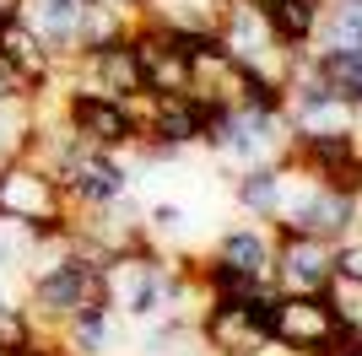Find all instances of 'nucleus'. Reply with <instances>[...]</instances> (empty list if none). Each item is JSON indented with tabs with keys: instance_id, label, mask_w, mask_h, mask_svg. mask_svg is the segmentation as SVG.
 Returning <instances> with one entry per match:
<instances>
[{
	"instance_id": "obj_1",
	"label": "nucleus",
	"mask_w": 362,
	"mask_h": 356,
	"mask_svg": "<svg viewBox=\"0 0 362 356\" xmlns=\"http://www.w3.org/2000/svg\"><path fill=\"white\" fill-rule=\"evenodd\" d=\"M87 302H108L103 297V265L71 259V254L60 249L54 259L28 270V302H22V308H28L49 335H54L76 308H87Z\"/></svg>"
},
{
	"instance_id": "obj_2",
	"label": "nucleus",
	"mask_w": 362,
	"mask_h": 356,
	"mask_svg": "<svg viewBox=\"0 0 362 356\" xmlns=\"http://www.w3.org/2000/svg\"><path fill=\"white\" fill-rule=\"evenodd\" d=\"M60 124L76 141L119 151V157L141 146V130L124 108V97H108V92H92V87H60Z\"/></svg>"
},
{
	"instance_id": "obj_3",
	"label": "nucleus",
	"mask_w": 362,
	"mask_h": 356,
	"mask_svg": "<svg viewBox=\"0 0 362 356\" xmlns=\"http://www.w3.org/2000/svg\"><path fill=\"white\" fill-rule=\"evenodd\" d=\"M276 232V265H271V286L287 297H325L335 286V243L308 232H287V227H271Z\"/></svg>"
},
{
	"instance_id": "obj_4",
	"label": "nucleus",
	"mask_w": 362,
	"mask_h": 356,
	"mask_svg": "<svg viewBox=\"0 0 362 356\" xmlns=\"http://www.w3.org/2000/svg\"><path fill=\"white\" fill-rule=\"evenodd\" d=\"M216 44H222L227 59L243 65V71H265V76H281V81H287V71H292V54L276 44V32L265 28V16L255 11V0H227L222 22H216Z\"/></svg>"
},
{
	"instance_id": "obj_5",
	"label": "nucleus",
	"mask_w": 362,
	"mask_h": 356,
	"mask_svg": "<svg viewBox=\"0 0 362 356\" xmlns=\"http://www.w3.org/2000/svg\"><path fill=\"white\" fill-rule=\"evenodd\" d=\"M341 340V319H335L330 297H287L281 292V313H276L271 345L281 356H330Z\"/></svg>"
},
{
	"instance_id": "obj_6",
	"label": "nucleus",
	"mask_w": 362,
	"mask_h": 356,
	"mask_svg": "<svg viewBox=\"0 0 362 356\" xmlns=\"http://www.w3.org/2000/svg\"><path fill=\"white\" fill-rule=\"evenodd\" d=\"M195 345L206 356H271L276 345L249 324L238 302H200L195 308Z\"/></svg>"
},
{
	"instance_id": "obj_7",
	"label": "nucleus",
	"mask_w": 362,
	"mask_h": 356,
	"mask_svg": "<svg viewBox=\"0 0 362 356\" xmlns=\"http://www.w3.org/2000/svg\"><path fill=\"white\" fill-rule=\"evenodd\" d=\"M130 49H136V65H141V87L151 97H173V92H189V54L179 49V38L136 22L130 28Z\"/></svg>"
},
{
	"instance_id": "obj_8",
	"label": "nucleus",
	"mask_w": 362,
	"mask_h": 356,
	"mask_svg": "<svg viewBox=\"0 0 362 356\" xmlns=\"http://www.w3.org/2000/svg\"><path fill=\"white\" fill-rule=\"evenodd\" d=\"M362 157V130H335V135H287V151L281 162L298 167V173H314L325 184H341V178L357 167Z\"/></svg>"
},
{
	"instance_id": "obj_9",
	"label": "nucleus",
	"mask_w": 362,
	"mask_h": 356,
	"mask_svg": "<svg viewBox=\"0 0 362 356\" xmlns=\"http://www.w3.org/2000/svg\"><path fill=\"white\" fill-rule=\"evenodd\" d=\"M211 259H222L227 270H238L249 281H271V265H276V232L271 222H233L211 237Z\"/></svg>"
},
{
	"instance_id": "obj_10",
	"label": "nucleus",
	"mask_w": 362,
	"mask_h": 356,
	"mask_svg": "<svg viewBox=\"0 0 362 356\" xmlns=\"http://www.w3.org/2000/svg\"><path fill=\"white\" fill-rule=\"evenodd\" d=\"M0 65H6L33 97H44V92L54 87V76H60L54 49H49L28 22H6V28H0Z\"/></svg>"
},
{
	"instance_id": "obj_11",
	"label": "nucleus",
	"mask_w": 362,
	"mask_h": 356,
	"mask_svg": "<svg viewBox=\"0 0 362 356\" xmlns=\"http://www.w3.org/2000/svg\"><path fill=\"white\" fill-rule=\"evenodd\" d=\"M255 11L265 16V28L276 32V44L287 54H308L319 38V22L330 11V0H255Z\"/></svg>"
},
{
	"instance_id": "obj_12",
	"label": "nucleus",
	"mask_w": 362,
	"mask_h": 356,
	"mask_svg": "<svg viewBox=\"0 0 362 356\" xmlns=\"http://www.w3.org/2000/svg\"><path fill=\"white\" fill-rule=\"evenodd\" d=\"M54 340H60L65 356H108L114 351V308H108V302L76 308L71 319L54 329Z\"/></svg>"
},
{
	"instance_id": "obj_13",
	"label": "nucleus",
	"mask_w": 362,
	"mask_h": 356,
	"mask_svg": "<svg viewBox=\"0 0 362 356\" xmlns=\"http://www.w3.org/2000/svg\"><path fill=\"white\" fill-rule=\"evenodd\" d=\"M233 206L249 222H276V210H281V162L233 173Z\"/></svg>"
},
{
	"instance_id": "obj_14",
	"label": "nucleus",
	"mask_w": 362,
	"mask_h": 356,
	"mask_svg": "<svg viewBox=\"0 0 362 356\" xmlns=\"http://www.w3.org/2000/svg\"><path fill=\"white\" fill-rule=\"evenodd\" d=\"M308 59H314V71L325 76V87L341 97V103L357 108L362 119V54H335V49H308Z\"/></svg>"
},
{
	"instance_id": "obj_15",
	"label": "nucleus",
	"mask_w": 362,
	"mask_h": 356,
	"mask_svg": "<svg viewBox=\"0 0 362 356\" xmlns=\"http://www.w3.org/2000/svg\"><path fill=\"white\" fill-rule=\"evenodd\" d=\"M314 49L362 54V0H330V11H325V22H319Z\"/></svg>"
},
{
	"instance_id": "obj_16",
	"label": "nucleus",
	"mask_w": 362,
	"mask_h": 356,
	"mask_svg": "<svg viewBox=\"0 0 362 356\" xmlns=\"http://www.w3.org/2000/svg\"><path fill=\"white\" fill-rule=\"evenodd\" d=\"M44 335H49V329L38 324L22 302H6V308H0V356H28Z\"/></svg>"
},
{
	"instance_id": "obj_17",
	"label": "nucleus",
	"mask_w": 362,
	"mask_h": 356,
	"mask_svg": "<svg viewBox=\"0 0 362 356\" xmlns=\"http://www.w3.org/2000/svg\"><path fill=\"white\" fill-rule=\"evenodd\" d=\"M141 222H146L151 243H157V249H168V243H179V237H184V227H189V210L173 206V200H163V206H151Z\"/></svg>"
},
{
	"instance_id": "obj_18",
	"label": "nucleus",
	"mask_w": 362,
	"mask_h": 356,
	"mask_svg": "<svg viewBox=\"0 0 362 356\" xmlns=\"http://www.w3.org/2000/svg\"><path fill=\"white\" fill-rule=\"evenodd\" d=\"M335 281L362 286V232H351L346 243H335Z\"/></svg>"
},
{
	"instance_id": "obj_19",
	"label": "nucleus",
	"mask_w": 362,
	"mask_h": 356,
	"mask_svg": "<svg viewBox=\"0 0 362 356\" xmlns=\"http://www.w3.org/2000/svg\"><path fill=\"white\" fill-rule=\"evenodd\" d=\"M16 259H22V249H16V237H11V227L0 222V275H6V270H11Z\"/></svg>"
},
{
	"instance_id": "obj_20",
	"label": "nucleus",
	"mask_w": 362,
	"mask_h": 356,
	"mask_svg": "<svg viewBox=\"0 0 362 356\" xmlns=\"http://www.w3.org/2000/svg\"><path fill=\"white\" fill-rule=\"evenodd\" d=\"M22 11H28V0H0V28H6V22H22Z\"/></svg>"
},
{
	"instance_id": "obj_21",
	"label": "nucleus",
	"mask_w": 362,
	"mask_h": 356,
	"mask_svg": "<svg viewBox=\"0 0 362 356\" xmlns=\"http://www.w3.org/2000/svg\"><path fill=\"white\" fill-rule=\"evenodd\" d=\"M357 173H362V162H357Z\"/></svg>"
}]
</instances>
